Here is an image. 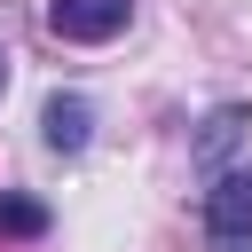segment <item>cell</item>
Instances as JSON below:
<instances>
[{"label":"cell","instance_id":"cell-3","mask_svg":"<svg viewBox=\"0 0 252 252\" xmlns=\"http://www.w3.org/2000/svg\"><path fill=\"white\" fill-rule=\"evenodd\" d=\"M39 126H47V150H87V134H94V102H87V94H55V102L39 110Z\"/></svg>","mask_w":252,"mask_h":252},{"label":"cell","instance_id":"cell-1","mask_svg":"<svg viewBox=\"0 0 252 252\" xmlns=\"http://www.w3.org/2000/svg\"><path fill=\"white\" fill-rule=\"evenodd\" d=\"M126 16H134V0H47V32L55 39H79V47L118 39Z\"/></svg>","mask_w":252,"mask_h":252},{"label":"cell","instance_id":"cell-2","mask_svg":"<svg viewBox=\"0 0 252 252\" xmlns=\"http://www.w3.org/2000/svg\"><path fill=\"white\" fill-rule=\"evenodd\" d=\"M205 228H213L220 244L252 236V165H228V173H213V189H205Z\"/></svg>","mask_w":252,"mask_h":252},{"label":"cell","instance_id":"cell-5","mask_svg":"<svg viewBox=\"0 0 252 252\" xmlns=\"http://www.w3.org/2000/svg\"><path fill=\"white\" fill-rule=\"evenodd\" d=\"M236 126H244V110H213V126H205V142H197V158H220V150L236 142Z\"/></svg>","mask_w":252,"mask_h":252},{"label":"cell","instance_id":"cell-7","mask_svg":"<svg viewBox=\"0 0 252 252\" xmlns=\"http://www.w3.org/2000/svg\"><path fill=\"white\" fill-rule=\"evenodd\" d=\"M0 87H8V55H0Z\"/></svg>","mask_w":252,"mask_h":252},{"label":"cell","instance_id":"cell-4","mask_svg":"<svg viewBox=\"0 0 252 252\" xmlns=\"http://www.w3.org/2000/svg\"><path fill=\"white\" fill-rule=\"evenodd\" d=\"M47 228H55V213L39 197H0V236H47Z\"/></svg>","mask_w":252,"mask_h":252},{"label":"cell","instance_id":"cell-6","mask_svg":"<svg viewBox=\"0 0 252 252\" xmlns=\"http://www.w3.org/2000/svg\"><path fill=\"white\" fill-rule=\"evenodd\" d=\"M220 252H252V236H236V244H220Z\"/></svg>","mask_w":252,"mask_h":252}]
</instances>
